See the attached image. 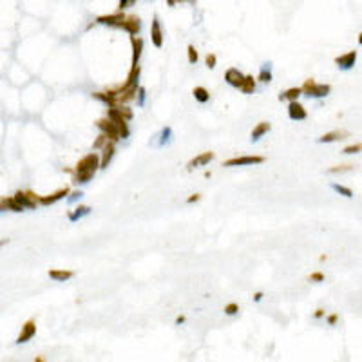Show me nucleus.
<instances>
[{
	"label": "nucleus",
	"mask_w": 362,
	"mask_h": 362,
	"mask_svg": "<svg viewBox=\"0 0 362 362\" xmlns=\"http://www.w3.org/2000/svg\"><path fill=\"white\" fill-rule=\"evenodd\" d=\"M98 168H100L98 154H95V152L87 154V156H83V158L76 163V170H74L72 181H74L76 185H85V183H89V181L95 177Z\"/></svg>",
	"instance_id": "1"
},
{
	"label": "nucleus",
	"mask_w": 362,
	"mask_h": 362,
	"mask_svg": "<svg viewBox=\"0 0 362 362\" xmlns=\"http://www.w3.org/2000/svg\"><path fill=\"white\" fill-rule=\"evenodd\" d=\"M301 90H303V95L308 96V98H326V96L330 95L331 87L328 85V83H317V81H313L312 78H310V80L304 81V85L301 87Z\"/></svg>",
	"instance_id": "2"
},
{
	"label": "nucleus",
	"mask_w": 362,
	"mask_h": 362,
	"mask_svg": "<svg viewBox=\"0 0 362 362\" xmlns=\"http://www.w3.org/2000/svg\"><path fill=\"white\" fill-rule=\"evenodd\" d=\"M264 163L262 156H239V158H232L225 161L223 167H248V165H261Z\"/></svg>",
	"instance_id": "3"
},
{
	"label": "nucleus",
	"mask_w": 362,
	"mask_h": 362,
	"mask_svg": "<svg viewBox=\"0 0 362 362\" xmlns=\"http://www.w3.org/2000/svg\"><path fill=\"white\" fill-rule=\"evenodd\" d=\"M13 199L24 208H35L36 205H38V198H36L33 192H22V190H18L17 194L13 196Z\"/></svg>",
	"instance_id": "4"
},
{
	"label": "nucleus",
	"mask_w": 362,
	"mask_h": 362,
	"mask_svg": "<svg viewBox=\"0 0 362 362\" xmlns=\"http://www.w3.org/2000/svg\"><path fill=\"white\" fill-rule=\"evenodd\" d=\"M98 129L102 132H104L105 136H107L111 141H118L120 140V134H118V127L114 125L109 118H105V120H100L98 122Z\"/></svg>",
	"instance_id": "5"
},
{
	"label": "nucleus",
	"mask_w": 362,
	"mask_h": 362,
	"mask_svg": "<svg viewBox=\"0 0 362 362\" xmlns=\"http://www.w3.org/2000/svg\"><path fill=\"white\" fill-rule=\"evenodd\" d=\"M355 62H357V51H349V53L340 54V56H337V58H335L337 67L342 69V71H349V69H353Z\"/></svg>",
	"instance_id": "6"
},
{
	"label": "nucleus",
	"mask_w": 362,
	"mask_h": 362,
	"mask_svg": "<svg viewBox=\"0 0 362 362\" xmlns=\"http://www.w3.org/2000/svg\"><path fill=\"white\" fill-rule=\"evenodd\" d=\"M122 29H125V31L129 33V35H132V36L140 35V31H141V20H140V17H136V15L125 17V18H123Z\"/></svg>",
	"instance_id": "7"
},
{
	"label": "nucleus",
	"mask_w": 362,
	"mask_h": 362,
	"mask_svg": "<svg viewBox=\"0 0 362 362\" xmlns=\"http://www.w3.org/2000/svg\"><path fill=\"white\" fill-rule=\"evenodd\" d=\"M288 116H290V120H294V122H303V120H306L308 113H306V109L295 100V102H290L288 104Z\"/></svg>",
	"instance_id": "8"
},
{
	"label": "nucleus",
	"mask_w": 362,
	"mask_h": 362,
	"mask_svg": "<svg viewBox=\"0 0 362 362\" xmlns=\"http://www.w3.org/2000/svg\"><path fill=\"white\" fill-rule=\"evenodd\" d=\"M123 11L120 13H114V15H105V17H98L96 18V24H102V26H109V27H122L123 24Z\"/></svg>",
	"instance_id": "9"
},
{
	"label": "nucleus",
	"mask_w": 362,
	"mask_h": 362,
	"mask_svg": "<svg viewBox=\"0 0 362 362\" xmlns=\"http://www.w3.org/2000/svg\"><path fill=\"white\" fill-rule=\"evenodd\" d=\"M36 333V324L35 321H27L26 324L22 326V331H20V335L17 337V344H26L29 342V340L35 337Z\"/></svg>",
	"instance_id": "10"
},
{
	"label": "nucleus",
	"mask_w": 362,
	"mask_h": 362,
	"mask_svg": "<svg viewBox=\"0 0 362 362\" xmlns=\"http://www.w3.org/2000/svg\"><path fill=\"white\" fill-rule=\"evenodd\" d=\"M150 38H152L154 47H161L163 45V31H161V22L158 17L152 18V26H150Z\"/></svg>",
	"instance_id": "11"
},
{
	"label": "nucleus",
	"mask_w": 362,
	"mask_h": 362,
	"mask_svg": "<svg viewBox=\"0 0 362 362\" xmlns=\"http://www.w3.org/2000/svg\"><path fill=\"white\" fill-rule=\"evenodd\" d=\"M243 78H244V74L239 71V69H235V67L226 69V72H225V81H226V83H228V85H232V87H237V89H239Z\"/></svg>",
	"instance_id": "12"
},
{
	"label": "nucleus",
	"mask_w": 362,
	"mask_h": 362,
	"mask_svg": "<svg viewBox=\"0 0 362 362\" xmlns=\"http://www.w3.org/2000/svg\"><path fill=\"white\" fill-rule=\"evenodd\" d=\"M212 159H214V152H203V154H199V156H196L194 159H190L187 168L192 170V168H196V167H205V165H208Z\"/></svg>",
	"instance_id": "13"
},
{
	"label": "nucleus",
	"mask_w": 362,
	"mask_h": 362,
	"mask_svg": "<svg viewBox=\"0 0 362 362\" xmlns=\"http://www.w3.org/2000/svg\"><path fill=\"white\" fill-rule=\"evenodd\" d=\"M65 196H69V189L65 187V189H60V190H56L54 194H51V196H44V198H38V203L40 205H53V203H56V201H60V199H63Z\"/></svg>",
	"instance_id": "14"
},
{
	"label": "nucleus",
	"mask_w": 362,
	"mask_h": 362,
	"mask_svg": "<svg viewBox=\"0 0 362 362\" xmlns=\"http://www.w3.org/2000/svg\"><path fill=\"white\" fill-rule=\"evenodd\" d=\"M113 156H114V141H107L104 147V156L100 159V168H102V170H105V168L109 167V163H111Z\"/></svg>",
	"instance_id": "15"
},
{
	"label": "nucleus",
	"mask_w": 362,
	"mask_h": 362,
	"mask_svg": "<svg viewBox=\"0 0 362 362\" xmlns=\"http://www.w3.org/2000/svg\"><path fill=\"white\" fill-rule=\"evenodd\" d=\"M93 98L100 100V102H104L105 105L109 107H116L118 105V100H116V93L114 90H109V93H95Z\"/></svg>",
	"instance_id": "16"
},
{
	"label": "nucleus",
	"mask_w": 362,
	"mask_h": 362,
	"mask_svg": "<svg viewBox=\"0 0 362 362\" xmlns=\"http://www.w3.org/2000/svg\"><path fill=\"white\" fill-rule=\"evenodd\" d=\"M272 129V125L268 122H261V123H257V125L253 127V131H252V143H255V141H259L262 138V136L266 134L268 131Z\"/></svg>",
	"instance_id": "17"
},
{
	"label": "nucleus",
	"mask_w": 362,
	"mask_h": 362,
	"mask_svg": "<svg viewBox=\"0 0 362 362\" xmlns=\"http://www.w3.org/2000/svg\"><path fill=\"white\" fill-rule=\"evenodd\" d=\"M132 65H138V60H140L141 56V51H143V40H141L140 36L136 38V36H132Z\"/></svg>",
	"instance_id": "18"
},
{
	"label": "nucleus",
	"mask_w": 362,
	"mask_h": 362,
	"mask_svg": "<svg viewBox=\"0 0 362 362\" xmlns=\"http://www.w3.org/2000/svg\"><path fill=\"white\" fill-rule=\"evenodd\" d=\"M89 214H90V207H87V205H80V207H76L71 214H69V221H71V223H76L78 219H81V217L89 216Z\"/></svg>",
	"instance_id": "19"
},
{
	"label": "nucleus",
	"mask_w": 362,
	"mask_h": 362,
	"mask_svg": "<svg viewBox=\"0 0 362 362\" xmlns=\"http://www.w3.org/2000/svg\"><path fill=\"white\" fill-rule=\"evenodd\" d=\"M301 95H303L301 87H292V89H286L285 93H281L279 100L281 102H295Z\"/></svg>",
	"instance_id": "20"
},
{
	"label": "nucleus",
	"mask_w": 362,
	"mask_h": 362,
	"mask_svg": "<svg viewBox=\"0 0 362 362\" xmlns=\"http://www.w3.org/2000/svg\"><path fill=\"white\" fill-rule=\"evenodd\" d=\"M348 136V132H344V131H333V132H328V134H324V136H321L319 138V143H331V141H337V140H344Z\"/></svg>",
	"instance_id": "21"
},
{
	"label": "nucleus",
	"mask_w": 362,
	"mask_h": 362,
	"mask_svg": "<svg viewBox=\"0 0 362 362\" xmlns=\"http://www.w3.org/2000/svg\"><path fill=\"white\" fill-rule=\"evenodd\" d=\"M74 276L71 270H49V277L56 283H65Z\"/></svg>",
	"instance_id": "22"
},
{
	"label": "nucleus",
	"mask_w": 362,
	"mask_h": 362,
	"mask_svg": "<svg viewBox=\"0 0 362 362\" xmlns=\"http://www.w3.org/2000/svg\"><path fill=\"white\" fill-rule=\"evenodd\" d=\"M239 89L243 90L244 95H252L253 90H255V80H253V76H244Z\"/></svg>",
	"instance_id": "23"
},
{
	"label": "nucleus",
	"mask_w": 362,
	"mask_h": 362,
	"mask_svg": "<svg viewBox=\"0 0 362 362\" xmlns=\"http://www.w3.org/2000/svg\"><path fill=\"white\" fill-rule=\"evenodd\" d=\"M192 95H194L196 102H199V104H207L208 100H210V93H208L205 87H196V89L192 90Z\"/></svg>",
	"instance_id": "24"
},
{
	"label": "nucleus",
	"mask_w": 362,
	"mask_h": 362,
	"mask_svg": "<svg viewBox=\"0 0 362 362\" xmlns=\"http://www.w3.org/2000/svg\"><path fill=\"white\" fill-rule=\"evenodd\" d=\"M158 138H159V140H158V147H165L167 143H170V140H172V129H170V127H163Z\"/></svg>",
	"instance_id": "25"
},
{
	"label": "nucleus",
	"mask_w": 362,
	"mask_h": 362,
	"mask_svg": "<svg viewBox=\"0 0 362 362\" xmlns=\"http://www.w3.org/2000/svg\"><path fill=\"white\" fill-rule=\"evenodd\" d=\"M270 65H272L270 62H268V63H262L261 71H259L257 80L262 81V83H268V81H272V69H270Z\"/></svg>",
	"instance_id": "26"
},
{
	"label": "nucleus",
	"mask_w": 362,
	"mask_h": 362,
	"mask_svg": "<svg viewBox=\"0 0 362 362\" xmlns=\"http://www.w3.org/2000/svg\"><path fill=\"white\" fill-rule=\"evenodd\" d=\"M4 210H11V212H22V210H26V208L20 207V205H18L13 198H4Z\"/></svg>",
	"instance_id": "27"
},
{
	"label": "nucleus",
	"mask_w": 362,
	"mask_h": 362,
	"mask_svg": "<svg viewBox=\"0 0 362 362\" xmlns=\"http://www.w3.org/2000/svg\"><path fill=\"white\" fill-rule=\"evenodd\" d=\"M331 189H333L335 192H337V194L344 196V198H353V192H351V189H348V187L339 185V183H331Z\"/></svg>",
	"instance_id": "28"
},
{
	"label": "nucleus",
	"mask_w": 362,
	"mask_h": 362,
	"mask_svg": "<svg viewBox=\"0 0 362 362\" xmlns=\"http://www.w3.org/2000/svg\"><path fill=\"white\" fill-rule=\"evenodd\" d=\"M116 107H118V111H120V114L125 118L127 122H129V120H132V111L127 107V105H116Z\"/></svg>",
	"instance_id": "29"
},
{
	"label": "nucleus",
	"mask_w": 362,
	"mask_h": 362,
	"mask_svg": "<svg viewBox=\"0 0 362 362\" xmlns=\"http://www.w3.org/2000/svg\"><path fill=\"white\" fill-rule=\"evenodd\" d=\"M107 141H111V140H109L107 136H105L104 132H102V134L98 136V140H96L95 143H93V147H95V149H104V147H105V143H107Z\"/></svg>",
	"instance_id": "30"
},
{
	"label": "nucleus",
	"mask_w": 362,
	"mask_h": 362,
	"mask_svg": "<svg viewBox=\"0 0 362 362\" xmlns=\"http://www.w3.org/2000/svg\"><path fill=\"white\" fill-rule=\"evenodd\" d=\"M216 62H217V56H216V54H214V53L207 54V58H205V63H207L208 69H214V67H216Z\"/></svg>",
	"instance_id": "31"
},
{
	"label": "nucleus",
	"mask_w": 362,
	"mask_h": 362,
	"mask_svg": "<svg viewBox=\"0 0 362 362\" xmlns=\"http://www.w3.org/2000/svg\"><path fill=\"white\" fill-rule=\"evenodd\" d=\"M239 312V306L235 303H230V304H226L225 306V313L226 315H235V313Z\"/></svg>",
	"instance_id": "32"
},
{
	"label": "nucleus",
	"mask_w": 362,
	"mask_h": 362,
	"mask_svg": "<svg viewBox=\"0 0 362 362\" xmlns=\"http://www.w3.org/2000/svg\"><path fill=\"white\" fill-rule=\"evenodd\" d=\"M189 62L190 63H196L198 62V51H196V47L194 45H189Z\"/></svg>",
	"instance_id": "33"
},
{
	"label": "nucleus",
	"mask_w": 362,
	"mask_h": 362,
	"mask_svg": "<svg viewBox=\"0 0 362 362\" xmlns=\"http://www.w3.org/2000/svg\"><path fill=\"white\" fill-rule=\"evenodd\" d=\"M360 143H355V145H349V147H346V149L342 150L344 154H358L360 152Z\"/></svg>",
	"instance_id": "34"
},
{
	"label": "nucleus",
	"mask_w": 362,
	"mask_h": 362,
	"mask_svg": "<svg viewBox=\"0 0 362 362\" xmlns=\"http://www.w3.org/2000/svg\"><path fill=\"white\" fill-rule=\"evenodd\" d=\"M136 95H138V104H140V107H143L145 105V96H147V90H145V87H138V93H136Z\"/></svg>",
	"instance_id": "35"
},
{
	"label": "nucleus",
	"mask_w": 362,
	"mask_h": 362,
	"mask_svg": "<svg viewBox=\"0 0 362 362\" xmlns=\"http://www.w3.org/2000/svg\"><path fill=\"white\" fill-rule=\"evenodd\" d=\"M353 165H342V167H335V168H330V174H339V172H346V170H351Z\"/></svg>",
	"instance_id": "36"
},
{
	"label": "nucleus",
	"mask_w": 362,
	"mask_h": 362,
	"mask_svg": "<svg viewBox=\"0 0 362 362\" xmlns=\"http://www.w3.org/2000/svg\"><path fill=\"white\" fill-rule=\"evenodd\" d=\"M134 2H136V0H120V4H118V9H120V11H123V9H127V8H131V6H134Z\"/></svg>",
	"instance_id": "37"
},
{
	"label": "nucleus",
	"mask_w": 362,
	"mask_h": 362,
	"mask_svg": "<svg viewBox=\"0 0 362 362\" xmlns=\"http://www.w3.org/2000/svg\"><path fill=\"white\" fill-rule=\"evenodd\" d=\"M83 196V192L81 190H76V192H72L71 196H69V203H74V201H78V199Z\"/></svg>",
	"instance_id": "38"
},
{
	"label": "nucleus",
	"mask_w": 362,
	"mask_h": 362,
	"mask_svg": "<svg viewBox=\"0 0 362 362\" xmlns=\"http://www.w3.org/2000/svg\"><path fill=\"white\" fill-rule=\"evenodd\" d=\"M310 279H312V281H315V283H322V281H324V276H322V274H319V272H317V274H312V277H310Z\"/></svg>",
	"instance_id": "39"
},
{
	"label": "nucleus",
	"mask_w": 362,
	"mask_h": 362,
	"mask_svg": "<svg viewBox=\"0 0 362 362\" xmlns=\"http://www.w3.org/2000/svg\"><path fill=\"white\" fill-rule=\"evenodd\" d=\"M199 198H201V196H199V194H194V196H190V198L187 199V203H194V201H199Z\"/></svg>",
	"instance_id": "40"
},
{
	"label": "nucleus",
	"mask_w": 362,
	"mask_h": 362,
	"mask_svg": "<svg viewBox=\"0 0 362 362\" xmlns=\"http://www.w3.org/2000/svg\"><path fill=\"white\" fill-rule=\"evenodd\" d=\"M335 322H337V315H330V317H328V324L333 326Z\"/></svg>",
	"instance_id": "41"
},
{
	"label": "nucleus",
	"mask_w": 362,
	"mask_h": 362,
	"mask_svg": "<svg viewBox=\"0 0 362 362\" xmlns=\"http://www.w3.org/2000/svg\"><path fill=\"white\" fill-rule=\"evenodd\" d=\"M261 299H262V294H261V292H257V294L253 295V301H255V303H259Z\"/></svg>",
	"instance_id": "42"
},
{
	"label": "nucleus",
	"mask_w": 362,
	"mask_h": 362,
	"mask_svg": "<svg viewBox=\"0 0 362 362\" xmlns=\"http://www.w3.org/2000/svg\"><path fill=\"white\" fill-rule=\"evenodd\" d=\"M183 322H185V317L179 315V317H177V319H176V324H183Z\"/></svg>",
	"instance_id": "43"
},
{
	"label": "nucleus",
	"mask_w": 362,
	"mask_h": 362,
	"mask_svg": "<svg viewBox=\"0 0 362 362\" xmlns=\"http://www.w3.org/2000/svg\"><path fill=\"white\" fill-rule=\"evenodd\" d=\"M322 315H324V310H317V312H315V317H317V319H321Z\"/></svg>",
	"instance_id": "44"
},
{
	"label": "nucleus",
	"mask_w": 362,
	"mask_h": 362,
	"mask_svg": "<svg viewBox=\"0 0 362 362\" xmlns=\"http://www.w3.org/2000/svg\"><path fill=\"white\" fill-rule=\"evenodd\" d=\"M167 2H168V6H176L179 0H167Z\"/></svg>",
	"instance_id": "45"
}]
</instances>
